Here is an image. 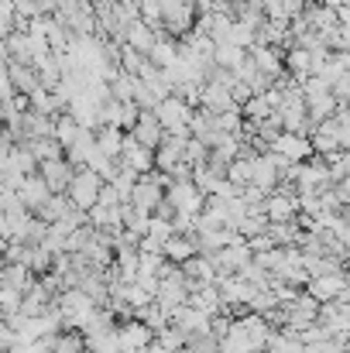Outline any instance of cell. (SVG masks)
Instances as JSON below:
<instances>
[{
  "label": "cell",
  "instance_id": "4fadbf2b",
  "mask_svg": "<svg viewBox=\"0 0 350 353\" xmlns=\"http://www.w3.org/2000/svg\"><path fill=\"white\" fill-rule=\"evenodd\" d=\"M247 59H251V62H254V69H257L261 76H268V79L285 76V72H282V52H278V48H268V45H251V48H247Z\"/></svg>",
  "mask_w": 350,
  "mask_h": 353
},
{
  "label": "cell",
  "instance_id": "7402d4cb",
  "mask_svg": "<svg viewBox=\"0 0 350 353\" xmlns=\"http://www.w3.org/2000/svg\"><path fill=\"white\" fill-rule=\"evenodd\" d=\"M69 213H72V206H69L66 196H48V203L35 213V220H41V223H59V220L69 216Z\"/></svg>",
  "mask_w": 350,
  "mask_h": 353
},
{
  "label": "cell",
  "instance_id": "7a4b0ae2",
  "mask_svg": "<svg viewBox=\"0 0 350 353\" xmlns=\"http://www.w3.org/2000/svg\"><path fill=\"white\" fill-rule=\"evenodd\" d=\"M162 199L172 206V213H186V216H200L206 203V196H200L193 182H168Z\"/></svg>",
  "mask_w": 350,
  "mask_h": 353
},
{
  "label": "cell",
  "instance_id": "7c38bea8",
  "mask_svg": "<svg viewBox=\"0 0 350 353\" xmlns=\"http://www.w3.org/2000/svg\"><path fill=\"white\" fill-rule=\"evenodd\" d=\"M3 69H7L10 90H14L17 97H31L35 90H41V83H38V76H35V69H31V65H24V62H14V59H7V62H3Z\"/></svg>",
  "mask_w": 350,
  "mask_h": 353
},
{
  "label": "cell",
  "instance_id": "4dcf8cb0",
  "mask_svg": "<svg viewBox=\"0 0 350 353\" xmlns=\"http://www.w3.org/2000/svg\"><path fill=\"white\" fill-rule=\"evenodd\" d=\"M134 182H137V175L130 172V168H117L114 182H107L110 189L117 192V203H127L130 199V189H134Z\"/></svg>",
  "mask_w": 350,
  "mask_h": 353
},
{
  "label": "cell",
  "instance_id": "83f0119b",
  "mask_svg": "<svg viewBox=\"0 0 350 353\" xmlns=\"http://www.w3.org/2000/svg\"><path fill=\"white\" fill-rule=\"evenodd\" d=\"M268 236H271L275 247H295L299 227H295V220L292 223H268Z\"/></svg>",
  "mask_w": 350,
  "mask_h": 353
},
{
  "label": "cell",
  "instance_id": "6da1fadb",
  "mask_svg": "<svg viewBox=\"0 0 350 353\" xmlns=\"http://www.w3.org/2000/svg\"><path fill=\"white\" fill-rule=\"evenodd\" d=\"M100 185H104V182H100V175H97V172H90V168H76V172H72V182H69V189H66L69 206H72V210H79V213L93 210Z\"/></svg>",
  "mask_w": 350,
  "mask_h": 353
},
{
  "label": "cell",
  "instance_id": "9c48e42d",
  "mask_svg": "<svg viewBox=\"0 0 350 353\" xmlns=\"http://www.w3.org/2000/svg\"><path fill=\"white\" fill-rule=\"evenodd\" d=\"M179 271H182V278H186V292H196L200 285H213V281H217L213 264H210V257H203V254H193L189 261H182Z\"/></svg>",
  "mask_w": 350,
  "mask_h": 353
},
{
  "label": "cell",
  "instance_id": "3957f363",
  "mask_svg": "<svg viewBox=\"0 0 350 353\" xmlns=\"http://www.w3.org/2000/svg\"><path fill=\"white\" fill-rule=\"evenodd\" d=\"M302 292H306L316 305H327V302H333V299H347V271L309 278V281L302 285Z\"/></svg>",
  "mask_w": 350,
  "mask_h": 353
},
{
  "label": "cell",
  "instance_id": "ffe728a7",
  "mask_svg": "<svg viewBox=\"0 0 350 353\" xmlns=\"http://www.w3.org/2000/svg\"><path fill=\"white\" fill-rule=\"evenodd\" d=\"M93 144H97V151H100L104 158L117 161V158H120V144H124V130H117V127H100V130L93 134Z\"/></svg>",
  "mask_w": 350,
  "mask_h": 353
},
{
  "label": "cell",
  "instance_id": "d590c367",
  "mask_svg": "<svg viewBox=\"0 0 350 353\" xmlns=\"http://www.w3.org/2000/svg\"><path fill=\"white\" fill-rule=\"evenodd\" d=\"M7 247V236H3V220H0V250Z\"/></svg>",
  "mask_w": 350,
  "mask_h": 353
},
{
  "label": "cell",
  "instance_id": "4316f807",
  "mask_svg": "<svg viewBox=\"0 0 350 353\" xmlns=\"http://www.w3.org/2000/svg\"><path fill=\"white\" fill-rule=\"evenodd\" d=\"M244 55H247V52L233 48V45H227V41H224V45H213V65H217V69H231L233 72V69L244 62Z\"/></svg>",
  "mask_w": 350,
  "mask_h": 353
},
{
  "label": "cell",
  "instance_id": "f546056e",
  "mask_svg": "<svg viewBox=\"0 0 350 353\" xmlns=\"http://www.w3.org/2000/svg\"><path fill=\"white\" fill-rule=\"evenodd\" d=\"M134 319H137V323H144L151 333H158L162 326H168V316H165L155 302H151V305H144V309H137V312H134Z\"/></svg>",
  "mask_w": 350,
  "mask_h": 353
},
{
  "label": "cell",
  "instance_id": "277c9868",
  "mask_svg": "<svg viewBox=\"0 0 350 353\" xmlns=\"http://www.w3.org/2000/svg\"><path fill=\"white\" fill-rule=\"evenodd\" d=\"M282 309V319H285V326L282 330H292V333H302L306 326H313L316 323V316H320V305L306 295V292H299L289 305H278Z\"/></svg>",
  "mask_w": 350,
  "mask_h": 353
},
{
  "label": "cell",
  "instance_id": "30bf717a",
  "mask_svg": "<svg viewBox=\"0 0 350 353\" xmlns=\"http://www.w3.org/2000/svg\"><path fill=\"white\" fill-rule=\"evenodd\" d=\"M120 45L148 59V52H151V45H155V31L137 17V21H130V24H124V28H120Z\"/></svg>",
  "mask_w": 350,
  "mask_h": 353
},
{
  "label": "cell",
  "instance_id": "5bb4252c",
  "mask_svg": "<svg viewBox=\"0 0 350 353\" xmlns=\"http://www.w3.org/2000/svg\"><path fill=\"white\" fill-rule=\"evenodd\" d=\"M52 305H55V299H52V295L38 285V278H35V285L21 295V309H17V312H21L24 319H38V316H45Z\"/></svg>",
  "mask_w": 350,
  "mask_h": 353
},
{
  "label": "cell",
  "instance_id": "8fae6325",
  "mask_svg": "<svg viewBox=\"0 0 350 353\" xmlns=\"http://www.w3.org/2000/svg\"><path fill=\"white\" fill-rule=\"evenodd\" d=\"M141 148H148V151H155L158 144H162V137H165V130H162V123L155 120V114L151 110H141L137 114V120H134V127L127 130Z\"/></svg>",
  "mask_w": 350,
  "mask_h": 353
},
{
  "label": "cell",
  "instance_id": "8992f818",
  "mask_svg": "<svg viewBox=\"0 0 350 353\" xmlns=\"http://www.w3.org/2000/svg\"><path fill=\"white\" fill-rule=\"evenodd\" d=\"M268 151H278L285 161H292V165H299V161H309L313 158V148H309V137H302V134H278L271 144H268Z\"/></svg>",
  "mask_w": 350,
  "mask_h": 353
},
{
  "label": "cell",
  "instance_id": "d6986e66",
  "mask_svg": "<svg viewBox=\"0 0 350 353\" xmlns=\"http://www.w3.org/2000/svg\"><path fill=\"white\" fill-rule=\"evenodd\" d=\"M193 254H196V243H193V236H175V234H172L168 240H165V243H162V257H165L168 264H175V268H179L182 261H189Z\"/></svg>",
  "mask_w": 350,
  "mask_h": 353
},
{
  "label": "cell",
  "instance_id": "cb8c5ba5",
  "mask_svg": "<svg viewBox=\"0 0 350 353\" xmlns=\"http://www.w3.org/2000/svg\"><path fill=\"white\" fill-rule=\"evenodd\" d=\"M268 230V220H264V213H257V210H247L244 213V220L233 227V234L240 236V240H251V236H261Z\"/></svg>",
  "mask_w": 350,
  "mask_h": 353
},
{
  "label": "cell",
  "instance_id": "5b68a950",
  "mask_svg": "<svg viewBox=\"0 0 350 353\" xmlns=\"http://www.w3.org/2000/svg\"><path fill=\"white\" fill-rule=\"evenodd\" d=\"M316 326L327 333V336H347L350 330V312H347V299H333L327 305H320V316H316Z\"/></svg>",
  "mask_w": 350,
  "mask_h": 353
},
{
  "label": "cell",
  "instance_id": "e575fe53",
  "mask_svg": "<svg viewBox=\"0 0 350 353\" xmlns=\"http://www.w3.org/2000/svg\"><path fill=\"white\" fill-rule=\"evenodd\" d=\"M330 97H333L337 103H347V97H350V72H344L340 79H333V83H330Z\"/></svg>",
  "mask_w": 350,
  "mask_h": 353
},
{
  "label": "cell",
  "instance_id": "836d02e7",
  "mask_svg": "<svg viewBox=\"0 0 350 353\" xmlns=\"http://www.w3.org/2000/svg\"><path fill=\"white\" fill-rule=\"evenodd\" d=\"M144 236H151V240H158V243H165L168 236H172V227H168V220H158V216H148V230Z\"/></svg>",
  "mask_w": 350,
  "mask_h": 353
},
{
  "label": "cell",
  "instance_id": "ac0fdd59",
  "mask_svg": "<svg viewBox=\"0 0 350 353\" xmlns=\"http://www.w3.org/2000/svg\"><path fill=\"white\" fill-rule=\"evenodd\" d=\"M182 148H186V141H179V137H162V144L155 148V172H168L172 165H179L182 161Z\"/></svg>",
  "mask_w": 350,
  "mask_h": 353
},
{
  "label": "cell",
  "instance_id": "8d00e7d4",
  "mask_svg": "<svg viewBox=\"0 0 350 353\" xmlns=\"http://www.w3.org/2000/svg\"><path fill=\"white\" fill-rule=\"evenodd\" d=\"M114 3H120V7H134V0H114Z\"/></svg>",
  "mask_w": 350,
  "mask_h": 353
},
{
  "label": "cell",
  "instance_id": "44dd1931",
  "mask_svg": "<svg viewBox=\"0 0 350 353\" xmlns=\"http://www.w3.org/2000/svg\"><path fill=\"white\" fill-rule=\"evenodd\" d=\"M79 130H83V127L69 117V114H55V117H52V141H55L62 151L76 141V134H79Z\"/></svg>",
  "mask_w": 350,
  "mask_h": 353
},
{
  "label": "cell",
  "instance_id": "52a82bcc",
  "mask_svg": "<svg viewBox=\"0 0 350 353\" xmlns=\"http://www.w3.org/2000/svg\"><path fill=\"white\" fill-rule=\"evenodd\" d=\"M72 165L66 161V158H59V161H41L38 165V175L45 179V185H48V192L52 196H66V189H69V182H72Z\"/></svg>",
  "mask_w": 350,
  "mask_h": 353
},
{
  "label": "cell",
  "instance_id": "74e56055",
  "mask_svg": "<svg viewBox=\"0 0 350 353\" xmlns=\"http://www.w3.org/2000/svg\"><path fill=\"white\" fill-rule=\"evenodd\" d=\"M0 182H3V172H0Z\"/></svg>",
  "mask_w": 350,
  "mask_h": 353
},
{
  "label": "cell",
  "instance_id": "603a6c76",
  "mask_svg": "<svg viewBox=\"0 0 350 353\" xmlns=\"http://www.w3.org/2000/svg\"><path fill=\"white\" fill-rule=\"evenodd\" d=\"M48 353H86V347H83V333H76V330L55 333L52 343H48Z\"/></svg>",
  "mask_w": 350,
  "mask_h": 353
},
{
  "label": "cell",
  "instance_id": "1f68e13d",
  "mask_svg": "<svg viewBox=\"0 0 350 353\" xmlns=\"http://www.w3.org/2000/svg\"><path fill=\"white\" fill-rule=\"evenodd\" d=\"M186 350H193V353H217V350H220V340H217L210 330H203V333L186 336Z\"/></svg>",
  "mask_w": 350,
  "mask_h": 353
},
{
  "label": "cell",
  "instance_id": "d6a6232c",
  "mask_svg": "<svg viewBox=\"0 0 350 353\" xmlns=\"http://www.w3.org/2000/svg\"><path fill=\"white\" fill-rule=\"evenodd\" d=\"M162 264H165L162 254H141V250H137V274H144V278H158Z\"/></svg>",
  "mask_w": 350,
  "mask_h": 353
},
{
  "label": "cell",
  "instance_id": "ba28073f",
  "mask_svg": "<svg viewBox=\"0 0 350 353\" xmlns=\"http://www.w3.org/2000/svg\"><path fill=\"white\" fill-rule=\"evenodd\" d=\"M14 196H17V199H21V206H24V210L35 216V213H38V210L48 203V196H52V192H48L45 179L35 172V175H24V182H21V189H17Z\"/></svg>",
  "mask_w": 350,
  "mask_h": 353
},
{
  "label": "cell",
  "instance_id": "2e32d148",
  "mask_svg": "<svg viewBox=\"0 0 350 353\" xmlns=\"http://www.w3.org/2000/svg\"><path fill=\"white\" fill-rule=\"evenodd\" d=\"M31 285H35V274H31L24 264H0V288L24 295Z\"/></svg>",
  "mask_w": 350,
  "mask_h": 353
},
{
  "label": "cell",
  "instance_id": "9a60e30c",
  "mask_svg": "<svg viewBox=\"0 0 350 353\" xmlns=\"http://www.w3.org/2000/svg\"><path fill=\"white\" fill-rule=\"evenodd\" d=\"M186 305H189V309H200V312H206V316L224 312V302H220L217 285H200L196 292H189V295H186Z\"/></svg>",
  "mask_w": 350,
  "mask_h": 353
},
{
  "label": "cell",
  "instance_id": "f1b7e54d",
  "mask_svg": "<svg viewBox=\"0 0 350 353\" xmlns=\"http://www.w3.org/2000/svg\"><path fill=\"white\" fill-rule=\"evenodd\" d=\"M271 114H275V110L264 103V97H251V100L240 107V117L247 120V123H261V120H268Z\"/></svg>",
  "mask_w": 350,
  "mask_h": 353
},
{
  "label": "cell",
  "instance_id": "484cf974",
  "mask_svg": "<svg viewBox=\"0 0 350 353\" xmlns=\"http://www.w3.org/2000/svg\"><path fill=\"white\" fill-rule=\"evenodd\" d=\"M155 340H158V347L165 353H175V350H186V333L179 330V326H162L158 333H155Z\"/></svg>",
  "mask_w": 350,
  "mask_h": 353
},
{
  "label": "cell",
  "instance_id": "e0dca14e",
  "mask_svg": "<svg viewBox=\"0 0 350 353\" xmlns=\"http://www.w3.org/2000/svg\"><path fill=\"white\" fill-rule=\"evenodd\" d=\"M175 55H179V41L168 38L165 31H155V45H151V52H148V62L158 65V69H165V65L175 62Z\"/></svg>",
  "mask_w": 350,
  "mask_h": 353
},
{
  "label": "cell",
  "instance_id": "d4e9b609",
  "mask_svg": "<svg viewBox=\"0 0 350 353\" xmlns=\"http://www.w3.org/2000/svg\"><path fill=\"white\" fill-rule=\"evenodd\" d=\"M24 148H28V151L35 154V161H38V165H41V161H59V158L66 154V151H62V148H59V144H55L52 137H38V141H28Z\"/></svg>",
  "mask_w": 350,
  "mask_h": 353
}]
</instances>
